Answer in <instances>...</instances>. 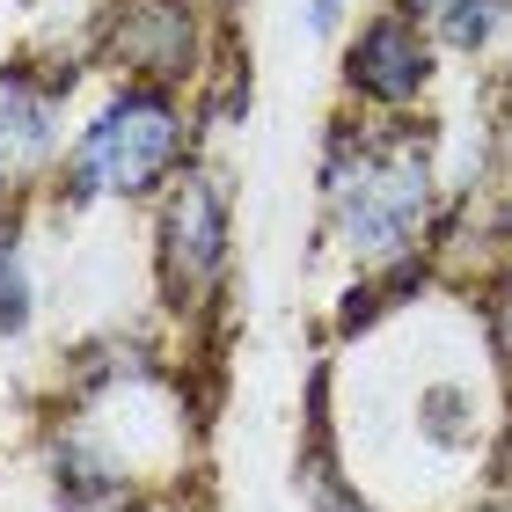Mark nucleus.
Wrapping results in <instances>:
<instances>
[{"label": "nucleus", "instance_id": "nucleus-10", "mask_svg": "<svg viewBox=\"0 0 512 512\" xmlns=\"http://www.w3.org/2000/svg\"><path fill=\"white\" fill-rule=\"evenodd\" d=\"M505 22H512V0H439L425 30L439 44V59H483L505 37Z\"/></svg>", "mask_w": 512, "mask_h": 512}, {"label": "nucleus", "instance_id": "nucleus-14", "mask_svg": "<svg viewBox=\"0 0 512 512\" xmlns=\"http://www.w3.org/2000/svg\"><path fill=\"white\" fill-rule=\"evenodd\" d=\"M110 512H183V483H154V491H139L125 505H110Z\"/></svg>", "mask_w": 512, "mask_h": 512}, {"label": "nucleus", "instance_id": "nucleus-11", "mask_svg": "<svg viewBox=\"0 0 512 512\" xmlns=\"http://www.w3.org/2000/svg\"><path fill=\"white\" fill-rule=\"evenodd\" d=\"M469 410H476L469 388H425V395H417V432H425L432 447H469V439H476Z\"/></svg>", "mask_w": 512, "mask_h": 512}, {"label": "nucleus", "instance_id": "nucleus-9", "mask_svg": "<svg viewBox=\"0 0 512 512\" xmlns=\"http://www.w3.org/2000/svg\"><path fill=\"white\" fill-rule=\"evenodd\" d=\"M37 322V271H30V213L0 205V337H30Z\"/></svg>", "mask_w": 512, "mask_h": 512}, {"label": "nucleus", "instance_id": "nucleus-5", "mask_svg": "<svg viewBox=\"0 0 512 512\" xmlns=\"http://www.w3.org/2000/svg\"><path fill=\"white\" fill-rule=\"evenodd\" d=\"M227 37L235 30L213 0H96V66L110 81L191 96Z\"/></svg>", "mask_w": 512, "mask_h": 512}, {"label": "nucleus", "instance_id": "nucleus-13", "mask_svg": "<svg viewBox=\"0 0 512 512\" xmlns=\"http://www.w3.org/2000/svg\"><path fill=\"white\" fill-rule=\"evenodd\" d=\"M344 15H352V0H308V30L315 37H344V30H352Z\"/></svg>", "mask_w": 512, "mask_h": 512}, {"label": "nucleus", "instance_id": "nucleus-17", "mask_svg": "<svg viewBox=\"0 0 512 512\" xmlns=\"http://www.w3.org/2000/svg\"><path fill=\"white\" fill-rule=\"evenodd\" d=\"M213 8H220V15H227V8H235V0H213Z\"/></svg>", "mask_w": 512, "mask_h": 512}, {"label": "nucleus", "instance_id": "nucleus-12", "mask_svg": "<svg viewBox=\"0 0 512 512\" xmlns=\"http://www.w3.org/2000/svg\"><path fill=\"white\" fill-rule=\"evenodd\" d=\"M476 322H483V344H491V359L512 374V264L483 271V286H476Z\"/></svg>", "mask_w": 512, "mask_h": 512}, {"label": "nucleus", "instance_id": "nucleus-15", "mask_svg": "<svg viewBox=\"0 0 512 512\" xmlns=\"http://www.w3.org/2000/svg\"><path fill=\"white\" fill-rule=\"evenodd\" d=\"M491 483H498V498L512 505V410H505V425H498V447H491Z\"/></svg>", "mask_w": 512, "mask_h": 512}, {"label": "nucleus", "instance_id": "nucleus-8", "mask_svg": "<svg viewBox=\"0 0 512 512\" xmlns=\"http://www.w3.org/2000/svg\"><path fill=\"white\" fill-rule=\"evenodd\" d=\"M300 491H308V512H381L352 476L337 469L330 417H300Z\"/></svg>", "mask_w": 512, "mask_h": 512}, {"label": "nucleus", "instance_id": "nucleus-3", "mask_svg": "<svg viewBox=\"0 0 512 512\" xmlns=\"http://www.w3.org/2000/svg\"><path fill=\"white\" fill-rule=\"evenodd\" d=\"M147 271L154 300L176 322H205L235 278V176L198 154L169 191L147 205Z\"/></svg>", "mask_w": 512, "mask_h": 512}, {"label": "nucleus", "instance_id": "nucleus-18", "mask_svg": "<svg viewBox=\"0 0 512 512\" xmlns=\"http://www.w3.org/2000/svg\"><path fill=\"white\" fill-rule=\"evenodd\" d=\"M483 512H512V505H483Z\"/></svg>", "mask_w": 512, "mask_h": 512}, {"label": "nucleus", "instance_id": "nucleus-16", "mask_svg": "<svg viewBox=\"0 0 512 512\" xmlns=\"http://www.w3.org/2000/svg\"><path fill=\"white\" fill-rule=\"evenodd\" d=\"M374 8H395V15H417V22H432L439 0H374Z\"/></svg>", "mask_w": 512, "mask_h": 512}, {"label": "nucleus", "instance_id": "nucleus-1", "mask_svg": "<svg viewBox=\"0 0 512 512\" xmlns=\"http://www.w3.org/2000/svg\"><path fill=\"white\" fill-rule=\"evenodd\" d=\"M315 205L352 271H403L432 256L439 227V132L425 118H366L330 110L315 154Z\"/></svg>", "mask_w": 512, "mask_h": 512}, {"label": "nucleus", "instance_id": "nucleus-6", "mask_svg": "<svg viewBox=\"0 0 512 512\" xmlns=\"http://www.w3.org/2000/svg\"><path fill=\"white\" fill-rule=\"evenodd\" d=\"M439 81V44L417 15L366 8L352 30L337 37V96L344 110L366 118H417Z\"/></svg>", "mask_w": 512, "mask_h": 512}, {"label": "nucleus", "instance_id": "nucleus-7", "mask_svg": "<svg viewBox=\"0 0 512 512\" xmlns=\"http://www.w3.org/2000/svg\"><path fill=\"white\" fill-rule=\"evenodd\" d=\"M191 110H198V132H205V139L249 125V110H256V66H249V44H235V37L220 44L213 74L191 88Z\"/></svg>", "mask_w": 512, "mask_h": 512}, {"label": "nucleus", "instance_id": "nucleus-2", "mask_svg": "<svg viewBox=\"0 0 512 512\" xmlns=\"http://www.w3.org/2000/svg\"><path fill=\"white\" fill-rule=\"evenodd\" d=\"M205 154L198 110L191 96L169 88H139V81H110L88 118L66 139V161L52 176L59 213H96V205H154L169 183Z\"/></svg>", "mask_w": 512, "mask_h": 512}, {"label": "nucleus", "instance_id": "nucleus-4", "mask_svg": "<svg viewBox=\"0 0 512 512\" xmlns=\"http://www.w3.org/2000/svg\"><path fill=\"white\" fill-rule=\"evenodd\" d=\"M88 44H30L0 59V205H30L52 191L66 161V103L88 81Z\"/></svg>", "mask_w": 512, "mask_h": 512}]
</instances>
